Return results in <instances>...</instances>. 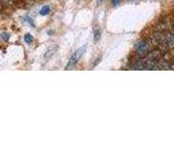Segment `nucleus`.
<instances>
[{"label": "nucleus", "instance_id": "nucleus-6", "mask_svg": "<svg viewBox=\"0 0 174 163\" xmlns=\"http://www.w3.org/2000/svg\"><path fill=\"white\" fill-rule=\"evenodd\" d=\"M120 1H121V0H111V2H112V4H113V6H117V4H119Z\"/></svg>", "mask_w": 174, "mask_h": 163}, {"label": "nucleus", "instance_id": "nucleus-7", "mask_svg": "<svg viewBox=\"0 0 174 163\" xmlns=\"http://www.w3.org/2000/svg\"><path fill=\"white\" fill-rule=\"evenodd\" d=\"M99 1H102V0H99Z\"/></svg>", "mask_w": 174, "mask_h": 163}, {"label": "nucleus", "instance_id": "nucleus-2", "mask_svg": "<svg viewBox=\"0 0 174 163\" xmlns=\"http://www.w3.org/2000/svg\"><path fill=\"white\" fill-rule=\"evenodd\" d=\"M84 51H85V47H83L82 49H79V50L75 51V52L72 54L71 59H70V62H69V64H68L67 68H71L72 67H74L77 63V61L79 60V58L82 57V54L84 53Z\"/></svg>", "mask_w": 174, "mask_h": 163}, {"label": "nucleus", "instance_id": "nucleus-3", "mask_svg": "<svg viewBox=\"0 0 174 163\" xmlns=\"http://www.w3.org/2000/svg\"><path fill=\"white\" fill-rule=\"evenodd\" d=\"M39 13L41 14V15H47V14L50 13V7L49 6H45L43 8L41 9V11H39Z\"/></svg>", "mask_w": 174, "mask_h": 163}, {"label": "nucleus", "instance_id": "nucleus-4", "mask_svg": "<svg viewBox=\"0 0 174 163\" xmlns=\"http://www.w3.org/2000/svg\"><path fill=\"white\" fill-rule=\"evenodd\" d=\"M33 36L30 34H26L25 35V37H24V41H25V42H26V44H30V42L33 41Z\"/></svg>", "mask_w": 174, "mask_h": 163}, {"label": "nucleus", "instance_id": "nucleus-1", "mask_svg": "<svg viewBox=\"0 0 174 163\" xmlns=\"http://www.w3.org/2000/svg\"><path fill=\"white\" fill-rule=\"evenodd\" d=\"M135 50H136V52H137V54L139 57L147 56V54L149 53V51H150L149 42H147L145 41H138L137 44H136V46H135Z\"/></svg>", "mask_w": 174, "mask_h": 163}, {"label": "nucleus", "instance_id": "nucleus-5", "mask_svg": "<svg viewBox=\"0 0 174 163\" xmlns=\"http://www.w3.org/2000/svg\"><path fill=\"white\" fill-rule=\"evenodd\" d=\"M100 38V32L98 30H95V41H97Z\"/></svg>", "mask_w": 174, "mask_h": 163}]
</instances>
